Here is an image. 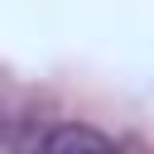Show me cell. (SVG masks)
I'll return each mask as SVG.
<instances>
[{"label":"cell","mask_w":154,"mask_h":154,"mask_svg":"<svg viewBox=\"0 0 154 154\" xmlns=\"http://www.w3.org/2000/svg\"><path fill=\"white\" fill-rule=\"evenodd\" d=\"M43 149H53V154H63V149H91V154H106L111 140H106L101 130H87V125H58V130L43 140Z\"/></svg>","instance_id":"6da1fadb"}]
</instances>
